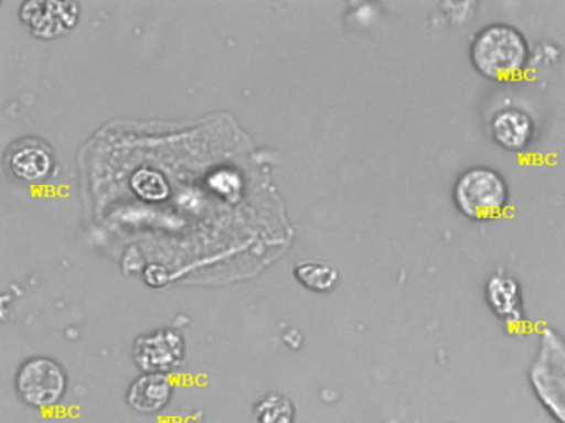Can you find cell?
Returning a JSON list of instances; mask_svg holds the SVG:
<instances>
[{"label":"cell","mask_w":565,"mask_h":423,"mask_svg":"<svg viewBox=\"0 0 565 423\" xmlns=\"http://www.w3.org/2000/svg\"><path fill=\"white\" fill-rule=\"evenodd\" d=\"M469 59L479 75L491 82H512L531 65L527 39L511 23H489L472 36Z\"/></svg>","instance_id":"obj_1"},{"label":"cell","mask_w":565,"mask_h":423,"mask_svg":"<svg viewBox=\"0 0 565 423\" xmlns=\"http://www.w3.org/2000/svg\"><path fill=\"white\" fill-rule=\"evenodd\" d=\"M509 185L501 172L488 165L465 169L452 185V202L469 220L499 217L509 205Z\"/></svg>","instance_id":"obj_2"},{"label":"cell","mask_w":565,"mask_h":423,"mask_svg":"<svg viewBox=\"0 0 565 423\" xmlns=\"http://www.w3.org/2000/svg\"><path fill=\"white\" fill-rule=\"evenodd\" d=\"M15 389L22 402L34 409H51L67 392V373L51 357H31L19 367Z\"/></svg>","instance_id":"obj_3"},{"label":"cell","mask_w":565,"mask_h":423,"mask_svg":"<svg viewBox=\"0 0 565 423\" xmlns=\"http://www.w3.org/2000/svg\"><path fill=\"white\" fill-rule=\"evenodd\" d=\"M186 356L183 334L171 327L141 334L134 343V360L145 372L168 373L177 370Z\"/></svg>","instance_id":"obj_4"},{"label":"cell","mask_w":565,"mask_h":423,"mask_svg":"<svg viewBox=\"0 0 565 423\" xmlns=\"http://www.w3.org/2000/svg\"><path fill=\"white\" fill-rule=\"evenodd\" d=\"M6 165L14 177L35 182L47 177L54 167L51 145L34 135L19 138L6 152Z\"/></svg>","instance_id":"obj_5"},{"label":"cell","mask_w":565,"mask_h":423,"mask_svg":"<svg viewBox=\"0 0 565 423\" xmlns=\"http://www.w3.org/2000/svg\"><path fill=\"white\" fill-rule=\"evenodd\" d=\"M81 9L75 2L58 0H32L22 3L21 19L31 26L35 35L51 39L67 32L77 23Z\"/></svg>","instance_id":"obj_6"},{"label":"cell","mask_w":565,"mask_h":423,"mask_svg":"<svg viewBox=\"0 0 565 423\" xmlns=\"http://www.w3.org/2000/svg\"><path fill=\"white\" fill-rule=\"evenodd\" d=\"M535 121L525 109L504 106L492 115L489 132L499 148L509 152H522L535 138Z\"/></svg>","instance_id":"obj_7"},{"label":"cell","mask_w":565,"mask_h":423,"mask_svg":"<svg viewBox=\"0 0 565 423\" xmlns=\"http://www.w3.org/2000/svg\"><path fill=\"white\" fill-rule=\"evenodd\" d=\"M173 390V382L168 373H141L128 389V405L140 413L161 412L171 402Z\"/></svg>","instance_id":"obj_8"},{"label":"cell","mask_w":565,"mask_h":423,"mask_svg":"<svg viewBox=\"0 0 565 423\" xmlns=\"http://www.w3.org/2000/svg\"><path fill=\"white\" fill-rule=\"evenodd\" d=\"M486 301L492 313L505 323H519L524 314V297L514 278L494 273L486 283Z\"/></svg>","instance_id":"obj_9"},{"label":"cell","mask_w":565,"mask_h":423,"mask_svg":"<svg viewBox=\"0 0 565 423\" xmlns=\"http://www.w3.org/2000/svg\"><path fill=\"white\" fill-rule=\"evenodd\" d=\"M297 280L303 286L313 291H330L339 283V271L332 264L322 263V261H300L296 264Z\"/></svg>","instance_id":"obj_10"},{"label":"cell","mask_w":565,"mask_h":423,"mask_svg":"<svg viewBox=\"0 0 565 423\" xmlns=\"http://www.w3.org/2000/svg\"><path fill=\"white\" fill-rule=\"evenodd\" d=\"M257 423H294V405L282 393H269L254 406Z\"/></svg>","instance_id":"obj_11"},{"label":"cell","mask_w":565,"mask_h":423,"mask_svg":"<svg viewBox=\"0 0 565 423\" xmlns=\"http://www.w3.org/2000/svg\"><path fill=\"white\" fill-rule=\"evenodd\" d=\"M131 187L145 200H163L170 194L167 178L151 169H140L131 177Z\"/></svg>","instance_id":"obj_12"},{"label":"cell","mask_w":565,"mask_h":423,"mask_svg":"<svg viewBox=\"0 0 565 423\" xmlns=\"http://www.w3.org/2000/svg\"><path fill=\"white\" fill-rule=\"evenodd\" d=\"M168 280H170V273H168L163 264H150L145 270V281L150 286H163V284L168 283Z\"/></svg>","instance_id":"obj_13"},{"label":"cell","mask_w":565,"mask_h":423,"mask_svg":"<svg viewBox=\"0 0 565 423\" xmlns=\"http://www.w3.org/2000/svg\"><path fill=\"white\" fill-rule=\"evenodd\" d=\"M386 423H398V422H395V420H393V422H386Z\"/></svg>","instance_id":"obj_14"}]
</instances>
